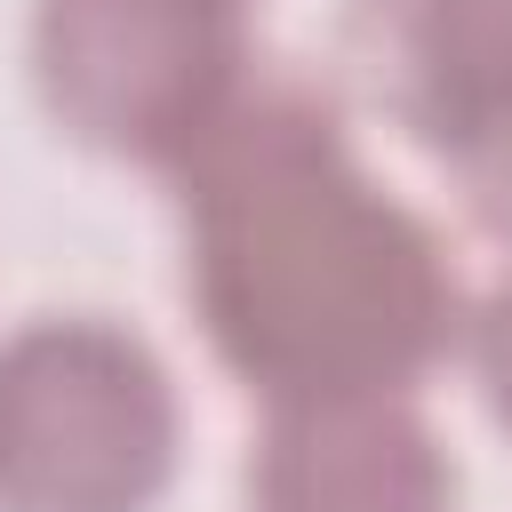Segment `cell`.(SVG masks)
Instances as JSON below:
<instances>
[{"instance_id": "1", "label": "cell", "mask_w": 512, "mask_h": 512, "mask_svg": "<svg viewBox=\"0 0 512 512\" xmlns=\"http://www.w3.org/2000/svg\"><path fill=\"white\" fill-rule=\"evenodd\" d=\"M184 304L216 368L264 408L408 392L464 344L448 240L376 184L336 96L248 72L168 168Z\"/></svg>"}, {"instance_id": "3", "label": "cell", "mask_w": 512, "mask_h": 512, "mask_svg": "<svg viewBox=\"0 0 512 512\" xmlns=\"http://www.w3.org/2000/svg\"><path fill=\"white\" fill-rule=\"evenodd\" d=\"M32 96L96 160L176 168L248 88V0H32Z\"/></svg>"}, {"instance_id": "6", "label": "cell", "mask_w": 512, "mask_h": 512, "mask_svg": "<svg viewBox=\"0 0 512 512\" xmlns=\"http://www.w3.org/2000/svg\"><path fill=\"white\" fill-rule=\"evenodd\" d=\"M432 168L456 184L464 216H472L496 248H512V80L432 152Z\"/></svg>"}, {"instance_id": "7", "label": "cell", "mask_w": 512, "mask_h": 512, "mask_svg": "<svg viewBox=\"0 0 512 512\" xmlns=\"http://www.w3.org/2000/svg\"><path fill=\"white\" fill-rule=\"evenodd\" d=\"M456 352H464V368H472V384H480L488 424L512 440V280L464 312V344H456Z\"/></svg>"}, {"instance_id": "4", "label": "cell", "mask_w": 512, "mask_h": 512, "mask_svg": "<svg viewBox=\"0 0 512 512\" xmlns=\"http://www.w3.org/2000/svg\"><path fill=\"white\" fill-rule=\"evenodd\" d=\"M248 512H456V456L408 392L264 408Z\"/></svg>"}, {"instance_id": "2", "label": "cell", "mask_w": 512, "mask_h": 512, "mask_svg": "<svg viewBox=\"0 0 512 512\" xmlns=\"http://www.w3.org/2000/svg\"><path fill=\"white\" fill-rule=\"evenodd\" d=\"M184 464L168 360L104 312L0 336V512H160Z\"/></svg>"}, {"instance_id": "5", "label": "cell", "mask_w": 512, "mask_h": 512, "mask_svg": "<svg viewBox=\"0 0 512 512\" xmlns=\"http://www.w3.org/2000/svg\"><path fill=\"white\" fill-rule=\"evenodd\" d=\"M336 64L432 160L512 80V0H344Z\"/></svg>"}]
</instances>
